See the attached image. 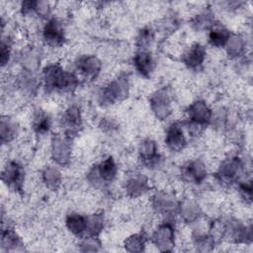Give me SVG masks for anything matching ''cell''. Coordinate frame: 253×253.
Returning <instances> with one entry per match:
<instances>
[{
	"label": "cell",
	"mask_w": 253,
	"mask_h": 253,
	"mask_svg": "<svg viewBox=\"0 0 253 253\" xmlns=\"http://www.w3.org/2000/svg\"><path fill=\"white\" fill-rule=\"evenodd\" d=\"M42 82L46 90L61 93H71L79 84L78 77L65 70L58 62L49 63L43 67Z\"/></svg>",
	"instance_id": "6da1fadb"
},
{
	"label": "cell",
	"mask_w": 253,
	"mask_h": 253,
	"mask_svg": "<svg viewBox=\"0 0 253 253\" xmlns=\"http://www.w3.org/2000/svg\"><path fill=\"white\" fill-rule=\"evenodd\" d=\"M129 89L128 76L126 74H121L99 90L97 99L103 106L115 105L127 98Z\"/></svg>",
	"instance_id": "7a4b0ae2"
},
{
	"label": "cell",
	"mask_w": 253,
	"mask_h": 253,
	"mask_svg": "<svg viewBox=\"0 0 253 253\" xmlns=\"http://www.w3.org/2000/svg\"><path fill=\"white\" fill-rule=\"evenodd\" d=\"M187 128L191 135H199L211 125L212 110L204 100H196L187 108Z\"/></svg>",
	"instance_id": "3957f363"
},
{
	"label": "cell",
	"mask_w": 253,
	"mask_h": 253,
	"mask_svg": "<svg viewBox=\"0 0 253 253\" xmlns=\"http://www.w3.org/2000/svg\"><path fill=\"white\" fill-rule=\"evenodd\" d=\"M117 174V163L112 156H108L90 168L87 173V181L93 187H101L112 183L116 179Z\"/></svg>",
	"instance_id": "277c9868"
},
{
	"label": "cell",
	"mask_w": 253,
	"mask_h": 253,
	"mask_svg": "<svg viewBox=\"0 0 253 253\" xmlns=\"http://www.w3.org/2000/svg\"><path fill=\"white\" fill-rule=\"evenodd\" d=\"M149 106L153 116L159 121L167 120L173 111L172 99L168 87H162L153 92L149 98Z\"/></svg>",
	"instance_id": "5b68a950"
},
{
	"label": "cell",
	"mask_w": 253,
	"mask_h": 253,
	"mask_svg": "<svg viewBox=\"0 0 253 253\" xmlns=\"http://www.w3.org/2000/svg\"><path fill=\"white\" fill-rule=\"evenodd\" d=\"M243 172V162L237 155L225 158L218 166L215 177L223 185H230L237 182Z\"/></svg>",
	"instance_id": "8992f818"
},
{
	"label": "cell",
	"mask_w": 253,
	"mask_h": 253,
	"mask_svg": "<svg viewBox=\"0 0 253 253\" xmlns=\"http://www.w3.org/2000/svg\"><path fill=\"white\" fill-rule=\"evenodd\" d=\"M151 242L160 252H171L175 246V226L170 219L160 223L151 235Z\"/></svg>",
	"instance_id": "52a82bcc"
},
{
	"label": "cell",
	"mask_w": 253,
	"mask_h": 253,
	"mask_svg": "<svg viewBox=\"0 0 253 253\" xmlns=\"http://www.w3.org/2000/svg\"><path fill=\"white\" fill-rule=\"evenodd\" d=\"M1 179L7 189L15 193H20L24 186L25 169L19 162L10 160L2 169Z\"/></svg>",
	"instance_id": "ba28073f"
},
{
	"label": "cell",
	"mask_w": 253,
	"mask_h": 253,
	"mask_svg": "<svg viewBox=\"0 0 253 253\" xmlns=\"http://www.w3.org/2000/svg\"><path fill=\"white\" fill-rule=\"evenodd\" d=\"M71 138L64 134H54L50 141V156L57 166H66L69 164L72 155L70 143Z\"/></svg>",
	"instance_id": "9c48e42d"
},
{
	"label": "cell",
	"mask_w": 253,
	"mask_h": 253,
	"mask_svg": "<svg viewBox=\"0 0 253 253\" xmlns=\"http://www.w3.org/2000/svg\"><path fill=\"white\" fill-rule=\"evenodd\" d=\"M60 126L63 134L69 138L75 136L82 128V114L79 107L72 105L67 107L60 116Z\"/></svg>",
	"instance_id": "30bf717a"
},
{
	"label": "cell",
	"mask_w": 253,
	"mask_h": 253,
	"mask_svg": "<svg viewBox=\"0 0 253 253\" xmlns=\"http://www.w3.org/2000/svg\"><path fill=\"white\" fill-rule=\"evenodd\" d=\"M223 237L234 243H250L252 240L251 226L235 218H229L223 222Z\"/></svg>",
	"instance_id": "8fae6325"
},
{
	"label": "cell",
	"mask_w": 253,
	"mask_h": 253,
	"mask_svg": "<svg viewBox=\"0 0 253 253\" xmlns=\"http://www.w3.org/2000/svg\"><path fill=\"white\" fill-rule=\"evenodd\" d=\"M151 206L153 211L170 219L178 213L179 202L176 201L175 197L166 192H156L151 197Z\"/></svg>",
	"instance_id": "7c38bea8"
},
{
	"label": "cell",
	"mask_w": 253,
	"mask_h": 253,
	"mask_svg": "<svg viewBox=\"0 0 253 253\" xmlns=\"http://www.w3.org/2000/svg\"><path fill=\"white\" fill-rule=\"evenodd\" d=\"M43 42L51 47H60L65 42V33L62 24L56 18L47 19L42 28Z\"/></svg>",
	"instance_id": "4fadbf2b"
},
{
	"label": "cell",
	"mask_w": 253,
	"mask_h": 253,
	"mask_svg": "<svg viewBox=\"0 0 253 253\" xmlns=\"http://www.w3.org/2000/svg\"><path fill=\"white\" fill-rule=\"evenodd\" d=\"M75 67L86 80H94L102 70V61L95 54H83L76 59Z\"/></svg>",
	"instance_id": "5bb4252c"
},
{
	"label": "cell",
	"mask_w": 253,
	"mask_h": 253,
	"mask_svg": "<svg viewBox=\"0 0 253 253\" xmlns=\"http://www.w3.org/2000/svg\"><path fill=\"white\" fill-rule=\"evenodd\" d=\"M181 175L186 182L199 185L206 180L208 168L201 159H192L182 166Z\"/></svg>",
	"instance_id": "9a60e30c"
},
{
	"label": "cell",
	"mask_w": 253,
	"mask_h": 253,
	"mask_svg": "<svg viewBox=\"0 0 253 253\" xmlns=\"http://www.w3.org/2000/svg\"><path fill=\"white\" fill-rule=\"evenodd\" d=\"M165 144L167 148L173 152L182 151L187 146V137L184 132L183 125L179 122H174L166 129Z\"/></svg>",
	"instance_id": "2e32d148"
},
{
	"label": "cell",
	"mask_w": 253,
	"mask_h": 253,
	"mask_svg": "<svg viewBox=\"0 0 253 253\" xmlns=\"http://www.w3.org/2000/svg\"><path fill=\"white\" fill-rule=\"evenodd\" d=\"M138 156L141 162L149 168L158 166L161 161L158 145L152 138H145L140 142L138 147Z\"/></svg>",
	"instance_id": "e0dca14e"
},
{
	"label": "cell",
	"mask_w": 253,
	"mask_h": 253,
	"mask_svg": "<svg viewBox=\"0 0 253 253\" xmlns=\"http://www.w3.org/2000/svg\"><path fill=\"white\" fill-rule=\"evenodd\" d=\"M207 55V49L206 47L199 43L195 42L191 44L182 54V62L192 70H198L200 69L206 59Z\"/></svg>",
	"instance_id": "ac0fdd59"
},
{
	"label": "cell",
	"mask_w": 253,
	"mask_h": 253,
	"mask_svg": "<svg viewBox=\"0 0 253 253\" xmlns=\"http://www.w3.org/2000/svg\"><path fill=\"white\" fill-rule=\"evenodd\" d=\"M124 188L127 197L135 199L146 194L150 190V185L145 175L133 174L126 179Z\"/></svg>",
	"instance_id": "d6986e66"
},
{
	"label": "cell",
	"mask_w": 253,
	"mask_h": 253,
	"mask_svg": "<svg viewBox=\"0 0 253 253\" xmlns=\"http://www.w3.org/2000/svg\"><path fill=\"white\" fill-rule=\"evenodd\" d=\"M133 65L141 76L149 78L155 68V61L151 51L149 49H137L133 56Z\"/></svg>",
	"instance_id": "ffe728a7"
},
{
	"label": "cell",
	"mask_w": 253,
	"mask_h": 253,
	"mask_svg": "<svg viewBox=\"0 0 253 253\" xmlns=\"http://www.w3.org/2000/svg\"><path fill=\"white\" fill-rule=\"evenodd\" d=\"M40 84L41 82L35 72L24 69H22L16 78V85L25 96H35L40 88Z\"/></svg>",
	"instance_id": "44dd1931"
},
{
	"label": "cell",
	"mask_w": 253,
	"mask_h": 253,
	"mask_svg": "<svg viewBox=\"0 0 253 253\" xmlns=\"http://www.w3.org/2000/svg\"><path fill=\"white\" fill-rule=\"evenodd\" d=\"M178 214L184 222L188 224L196 223L202 216V209L196 201L192 199H185L179 202Z\"/></svg>",
	"instance_id": "7402d4cb"
},
{
	"label": "cell",
	"mask_w": 253,
	"mask_h": 253,
	"mask_svg": "<svg viewBox=\"0 0 253 253\" xmlns=\"http://www.w3.org/2000/svg\"><path fill=\"white\" fill-rule=\"evenodd\" d=\"M42 181L48 190L57 191L62 184V174L57 165L45 166L42 171Z\"/></svg>",
	"instance_id": "603a6c76"
},
{
	"label": "cell",
	"mask_w": 253,
	"mask_h": 253,
	"mask_svg": "<svg viewBox=\"0 0 253 253\" xmlns=\"http://www.w3.org/2000/svg\"><path fill=\"white\" fill-rule=\"evenodd\" d=\"M23 243L18 233L11 227H3L1 233L0 247L2 252H14L21 249Z\"/></svg>",
	"instance_id": "cb8c5ba5"
},
{
	"label": "cell",
	"mask_w": 253,
	"mask_h": 253,
	"mask_svg": "<svg viewBox=\"0 0 253 253\" xmlns=\"http://www.w3.org/2000/svg\"><path fill=\"white\" fill-rule=\"evenodd\" d=\"M52 126V121L47 112L42 109H38L32 118V128L38 135L46 134Z\"/></svg>",
	"instance_id": "d4e9b609"
},
{
	"label": "cell",
	"mask_w": 253,
	"mask_h": 253,
	"mask_svg": "<svg viewBox=\"0 0 253 253\" xmlns=\"http://www.w3.org/2000/svg\"><path fill=\"white\" fill-rule=\"evenodd\" d=\"M86 215L77 212L68 213L65 217V226L70 233L81 238L86 234Z\"/></svg>",
	"instance_id": "484cf974"
},
{
	"label": "cell",
	"mask_w": 253,
	"mask_h": 253,
	"mask_svg": "<svg viewBox=\"0 0 253 253\" xmlns=\"http://www.w3.org/2000/svg\"><path fill=\"white\" fill-rule=\"evenodd\" d=\"M231 32L222 24L215 22L209 30V42L214 47H224Z\"/></svg>",
	"instance_id": "4316f807"
},
{
	"label": "cell",
	"mask_w": 253,
	"mask_h": 253,
	"mask_svg": "<svg viewBox=\"0 0 253 253\" xmlns=\"http://www.w3.org/2000/svg\"><path fill=\"white\" fill-rule=\"evenodd\" d=\"M19 133L17 122L8 116H2L0 121V139L3 144L14 141Z\"/></svg>",
	"instance_id": "83f0119b"
},
{
	"label": "cell",
	"mask_w": 253,
	"mask_h": 253,
	"mask_svg": "<svg viewBox=\"0 0 253 253\" xmlns=\"http://www.w3.org/2000/svg\"><path fill=\"white\" fill-rule=\"evenodd\" d=\"M224 49L230 58H238L245 53L246 41L241 35L231 34L224 45Z\"/></svg>",
	"instance_id": "f1b7e54d"
},
{
	"label": "cell",
	"mask_w": 253,
	"mask_h": 253,
	"mask_svg": "<svg viewBox=\"0 0 253 253\" xmlns=\"http://www.w3.org/2000/svg\"><path fill=\"white\" fill-rule=\"evenodd\" d=\"M19 62L24 70L35 72L38 69L41 62V55L39 50L34 47H28L24 49L19 56Z\"/></svg>",
	"instance_id": "f546056e"
},
{
	"label": "cell",
	"mask_w": 253,
	"mask_h": 253,
	"mask_svg": "<svg viewBox=\"0 0 253 253\" xmlns=\"http://www.w3.org/2000/svg\"><path fill=\"white\" fill-rule=\"evenodd\" d=\"M216 239L211 235V233L209 231H203L198 230L195 231L193 234V244L197 251L206 252L211 251L213 249L215 245Z\"/></svg>",
	"instance_id": "4dcf8cb0"
},
{
	"label": "cell",
	"mask_w": 253,
	"mask_h": 253,
	"mask_svg": "<svg viewBox=\"0 0 253 253\" xmlns=\"http://www.w3.org/2000/svg\"><path fill=\"white\" fill-rule=\"evenodd\" d=\"M214 23L215 21L213 13L210 9L200 12L191 20L192 28L198 32L209 31Z\"/></svg>",
	"instance_id": "1f68e13d"
},
{
	"label": "cell",
	"mask_w": 253,
	"mask_h": 253,
	"mask_svg": "<svg viewBox=\"0 0 253 253\" xmlns=\"http://www.w3.org/2000/svg\"><path fill=\"white\" fill-rule=\"evenodd\" d=\"M86 235L89 236H97L99 237V235L101 234V232L104 229L105 226V219H104V215L102 213L96 212V213H92L89 215H86Z\"/></svg>",
	"instance_id": "d6a6232c"
},
{
	"label": "cell",
	"mask_w": 253,
	"mask_h": 253,
	"mask_svg": "<svg viewBox=\"0 0 253 253\" xmlns=\"http://www.w3.org/2000/svg\"><path fill=\"white\" fill-rule=\"evenodd\" d=\"M146 235L143 232L133 233L127 236L124 241V247L127 252H142L146 246Z\"/></svg>",
	"instance_id": "836d02e7"
},
{
	"label": "cell",
	"mask_w": 253,
	"mask_h": 253,
	"mask_svg": "<svg viewBox=\"0 0 253 253\" xmlns=\"http://www.w3.org/2000/svg\"><path fill=\"white\" fill-rule=\"evenodd\" d=\"M154 41V31L150 27L142 28L136 38H135V45L137 49H148V47L152 44Z\"/></svg>",
	"instance_id": "e575fe53"
},
{
	"label": "cell",
	"mask_w": 253,
	"mask_h": 253,
	"mask_svg": "<svg viewBox=\"0 0 253 253\" xmlns=\"http://www.w3.org/2000/svg\"><path fill=\"white\" fill-rule=\"evenodd\" d=\"M101 241L97 236H83L79 243V250L82 252H97L101 250Z\"/></svg>",
	"instance_id": "d590c367"
},
{
	"label": "cell",
	"mask_w": 253,
	"mask_h": 253,
	"mask_svg": "<svg viewBox=\"0 0 253 253\" xmlns=\"http://www.w3.org/2000/svg\"><path fill=\"white\" fill-rule=\"evenodd\" d=\"M12 53V44L9 40V38L2 37L1 40V48H0V61H1V67L4 68L10 61Z\"/></svg>",
	"instance_id": "8d00e7d4"
},
{
	"label": "cell",
	"mask_w": 253,
	"mask_h": 253,
	"mask_svg": "<svg viewBox=\"0 0 253 253\" xmlns=\"http://www.w3.org/2000/svg\"><path fill=\"white\" fill-rule=\"evenodd\" d=\"M238 191L241 199L247 203L251 204L252 201V183L251 181H242L238 184Z\"/></svg>",
	"instance_id": "74e56055"
},
{
	"label": "cell",
	"mask_w": 253,
	"mask_h": 253,
	"mask_svg": "<svg viewBox=\"0 0 253 253\" xmlns=\"http://www.w3.org/2000/svg\"><path fill=\"white\" fill-rule=\"evenodd\" d=\"M34 14L41 18H48L50 15V5L46 1H36Z\"/></svg>",
	"instance_id": "f35d334b"
}]
</instances>
